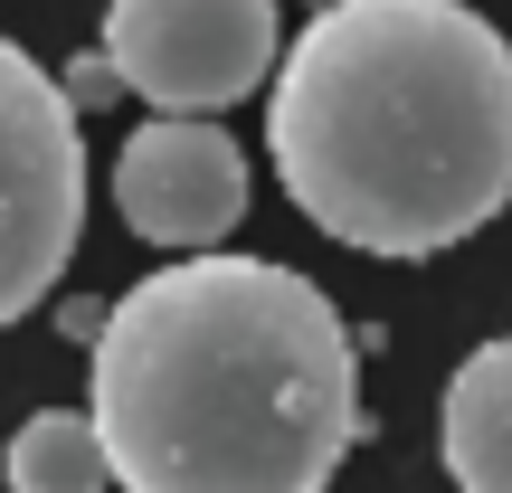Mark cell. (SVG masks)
I'll list each match as a JSON object with an SVG mask.
<instances>
[{"instance_id": "6da1fadb", "label": "cell", "mask_w": 512, "mask_h": 493, "mask_svg": "<svg viewBox=\"0 0 512 493\" xmlns=\"http://www.w3.org/2000/svg\"><path fill=\"white\" fill-rule=\"evenodd\" d=\"M86 361V418L124 493H323L370 437L332 294L266 256H171Z\"/></svg>"}, {"instance_id": "7a4b0ae2", "label": "cell", "mask_w": 512, "mask_h": 493, "mask_svg": "<svg viewBox=\"0 0 512 493\" xmlns=\"http://www.w3.org/2000/svg\"><path fill=\"white\" fill-rule=\"evenodd\" d=\"M275 181L361 256H446L512 200V48L465 0H323L266 95Z\"/></svg>"}, {"instance_id": "3957f363", "label": "cell", "mask_w": 512, "mask_h": 493, "mask_svg": "<svg viewBox=\"0 0 512 493\" xmlns=\"http://www.w3.org/2000/svg\"><path fill=\"white\" fill-rule=\"evenodd\" d=\"M76 228H86L76 105L19 38H0V332L48 304L76 256Z\"/></svg>"}, {"instance_id": "277c9868", "label": "cell", "mask_w": 512, "mask_h": 493, "mask_svg": "<svg viewBox=\"0 0 512 493\" xmlns=\"http://www.w3.org/2000/svg\"><path fill=\"white\" fill-rule=\"evenodd\" d=\"M95 48L152 114H228L275 76V0H105Z\"/></svg>"}, {"instance_id": "5b68a950", "label": "cell", "mask_w": 512, "mask_h": 493, "mask_svg": "<svg viewBox=\"0 0 512 493\" xmlns=\"http://www.w3.org/2000/svg\"><path fill=\"white\" fill-rule=\"evenodd\" d=\"M114 209L152 247H219L247 219V152L219 133V114H152L114 152Z\"/></svg>"}, {"instance_id": "8992f818", "label": "cell", "mask_w": 512, "mask_h": 493, "mask_svg": "<svg viewBox=\"0 0 512 493\" xmlns=\"http://www.w3.org/2000/svg\"><path fill=\"white\" fill-rule=\"evenodd\" d=\"M437 456L456 475V493H512V332H494V342H475L456 361Z\"/></svg>"}, {"instance_id": "52a82bcc", "label": "cell", "mask_w": 512, "mask_h": 493, "mask_svg": "<svg viewBox=\"0 0 512 493\" xmlns=\"http://www.w3.org/2000/svg\"><path fill=\"white\" fill-rule=\"evenodd\" d=\"M0 475H10V493H114V456L86 408H38L10 427Z\"/></svg>"}, {"instance_id": "ba28073f", "label": "cell", "mask_w": 512, "mask_h": 493, "mask_svg": "<svg viewBox=\"0 0 512 493\" xmlns=\"http://www.w3.org/2000/svg\"><path fill=\"white\" fill-rule=\"evenodd\" d=\"M57 95H67L76 114H105V105H124V67H114L105 48H86L76 67H57Z\"/></svg>"}, {"instance_id": "9c48e42d", "label": "cell", "mask_w": 512, "mask_h": 493, "mask_svg": "<svg viewBox=\"0 0 512 493\" xmlns=\"http://www.w3.org/2000/svg\"><path fill=\"white\" fill-rule=\"evenodd\" d=\"M105 313H114V304H95V294H76V304H57V332L95 351V332H105Z\"/></svg>"}]
</instances>
